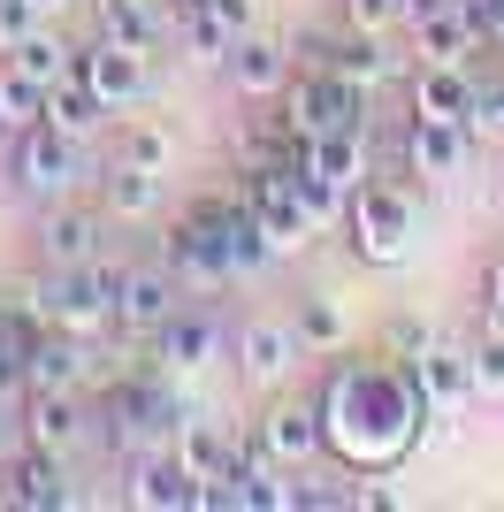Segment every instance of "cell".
<instances>
[{
  "mask_svg": "<svg viewBox=\"0 0 504 512\" xmlns=\"http://www.w3.org/2000/svg\"><path fill=\"white\" fill-rule=\"evenodd\" d=\"M31 23H46V16H31V0H0V54H8Z\"/></svg>",
  "mask_w": 504,
  "mask_h": 512,
  "instance_id": "obj_37",
  "label": "cell"
},
{
  "mask_svg": "<svg viewBox=\"0 0 504 512\" xmlns=\"http://www.w3.org/2000/svg\"><path fill=\"white\" fill-rule=\"evenodd\" d=\"M222 69H230L237 100H283V85H291V46L268 39V31H245V39L222 54Z\"/></svg>",
  "mask_w": 504,
  "mask_h": 512,
  "instance_id": "obj_14",
  "label": "cell"
},
{
  "mask_svg": "<svg viewBox=\"0 0 504 512\" xmlns=\"http://www.w3.org/2000/svg\"><path fill=\"white\" fill-rule=\"evenodd\" d=\"M482 329H504V253L489 260V283H482Z\"/></svg>",
  "mask_w": 504,
  "mask_h": 512,
  "instance_id": "obj_38",
  "label": "cell"
},
{
  "mask_svg": "<svg viewBox=\"0 0 504 512\" xmlns=\"http://www.w3.org/2000/svg\"><path fill=\"white\" fill-rule=\"evenodd\" d=\"M0 497L16 512H69L77 505V490H69V474H62V451H39V444H23V459L0 467Z\"/></svg>",
  "mask_w": 504,
  "mask_h": 512,
  "instance_id": "obj_9",
  "label": "cell"
},
{
  "mask_svg": "<svg viewBox=\"0 0 504 512\" xmlns=\"http://www.w3.org/2000/svg\"><path fill=\"white\" fill-rule=\"evenodd\" d=\"M474 69L466 62H413V77H405V100H413V115H436V123H474Z\"/></svg>",
  "mask_w": 504,
  "mask_h": 512,
  "instance_id": "obj_13",
  "label": "cell"
},
{
  "mask_svg": "<svg viewBox=\"0 0 504 512\" xmlns=\"http://www.w3.org/2000/svg\"><path fill=\"white\" fill-rule=\"evenodd\" d=\"M283 130L291 138H321V130H367V85L336 77V69H291L283 85Z\"/></svg>",
  "mask_w": 504,
  "mask_h": 512,
  "instance_id": "obj_4",
  "label": "cell"
},
{
  "mask_svg": "<svg viewBox=\"0 0 504 512\" xmlns=\"http://www.w3.org/2000/svg\"><path fill=\"white\" fill-rule=\"evenodd\" d=\"M474 398H504V329H482L474 344Z\"/></svg>",
  "mask_w": 504,
  "mask_h": 512,
  "instance_id": "obj_34",
  "label": "cell"
},
{
  "mask_svg": "<svg viewBox=\"0 0 504 512\" xmlns=\"http://www.w3.org/2000/svg\"><path fill=\"white\" fill-rule=\"evenodd\" d=\"M69 62H77V46L54 39V23H31L16 46H8V69H23V77H39V85H54V77H69Z\"/></svg>",
  "mask_w": 504,
  "mask_h": 512,
  "instance_id": "obj_29",
  "label": "cell"
},
{
  "mask_svg": "<svg viewBox=\"0 0 504 512\" xmlns=\"http://www.w3.org/2000/svg\"><path fill=\"white\" fill-rule=\"evenodd\" d=\"M115 161L168 176V161H176V138H168V123H123V130H115Z\"/></svg>",
  "mask_w": 504,
  "mask_h": 512,
  "instance_id": "obj_32",
  "label": "cell"
},
{
  "mask_svg": "<svg viewBox=\"0 0 504 512\" xmlns=\"http://www.w3.org/2000/svg\"><path fill=\"white\" fill-rule=\"evenodd\" d=\"M336 8H344V31H382L390 39L405 23V0H336Z\"/></svg>",
  "mask_w": 504,
  "mask_h": 512,
  "instance_id": "obj_33",
  "label": "cell"
},
{
  "mask_svg": "<svg viewBox=\"0 0 504 512\" xmlns=\"http://www.w3.org/2000/svg\"><path fill=\"white\" fill-rule=\"evenodd\" d=\"M161 260L176 268V283H191V291H222V283L237 276L230 253H222V237H214L207 222H191V214H176V230L161 237Z\"/></svg>",
  "mask_w": 504,
  "mask_h": 512,
  "instance_id": "obj_11",
  "label": "cell"
},
{
  "mask_svg": "<svg viewBox=\"0 0 504 512\" xmlns=\"http://www.w3.org/2000/svg\"><path fill=\"white\" fill-rule=\"evenodd\" d=\"M214 352H222V321H214L207 306H176V314L153 329V367H168V375H199Z\"/></svg>",
  "mask_w": 504,
  "mask_h": 512,
  "instance_id": "obj_12",
  "label": "cell"
},
{
  "mask_svg": "<svg viewBox=\"0 0 504 512\" xmlns=\"http://www.w3.org/2000/svg\"><path fill=\"white\" fill-rule=\"evenodd\" d=\"M260 444H268L275 467H306L321 451V406H275L260 421Z\"/></svg>",
  "mask_w": 504,
  "mask_h": 512,
  "instance_id": "obj_24",
  "label": "cell"
},
{
  "mask_svg": "<svg viewBox=\"0 0 504 512\" xmlns=\"http://www.w3.org/2000/svg\"><path fill=\"white\" fill-rule=\"evenodd\" d=\"M84 77V85L100 92L107 100V115H115V107H138L153 92V77H146V54H138V46H115V39H100V31H92V46H77V62H69Z\"/></svg>",
  "mask_w": 504,
  "mask_h": 512,
  "instance_id": "obj_8",
  "label": "cell"
},
{
  "mask_svg": "<svg viewBox=\"0 0 504 512\" xmlns=\"http://www.w3.org/2000/svg\"><path fill=\"white\" fill-rule=\"evenodd\" d=\"M420 344H428V337H420V329H413V321H390V352H398V360H413V352H420Z\"/></svg>",
  "mask_w": 504,
  "mask_h": 512,
  "instance_id": "obj_40",
  "label": "cell"
},
{
  "mask_svg": "<svg viewBox=\"0 0 504 512\" xmlns=\"http://www.w3.org/2000/svg\"><path fill=\"white\" fill-rule=\"evenodd\" d=\"M39 123H46V85L23 69H0V130L16 138V130H39Z\"/></svg>",
  "mask_w": 504,
  "mask_h": 512,
  "instance_id": "obj_31",
  "label": "cell"
},
{
  "mask_svg": "<svg viewBox=\"0 0 504 512\" xmlns=\"http://www.w3.org/2000/svg\"><path fill=\"white\" fill-rule=\"evenodd\" d=\"M31 16H46V23H54V16H62V0H31Z\"/></svg>",
  "mask_w": 504,
  "mask_h": 512,
  "instance_id": "obj_42",
  "label": "cell"
},
{
  "mask_svg": "<svg viewBox=\"0 0 504 512\" xmlns=\"http://www.w3.org/2000/svg\"><path fill=\"white\" fill-rule=\"evenodd\" d=\"M92 337H69V329H39L31 337V352H23V390H77L84 367H92V352H84Z\"/></svg>",
  "mask_w": 504,
  "mask_h": 512,
  "instance_id": "obj_21",
  "label": "cell"
},
{
  "mask_svg": "<svg viewBox=\"0 0 504 512\" xmlns=\"http://www.w3.org/2000/svg\"><path fill=\"white\" fill-rule=\"evenodd\" d=\"M344 230H352V253L367 268H398L420 237V207L405 192V176H367L352 192V207H344Z\"/></svg>",
  "mask_w": 504,
  "mask_h": 512,
  "instance_id": "obj_3",
  "label": "cell"
},
{
  "mask_svg": "<svg viewBox=\"0 0 504 512\" xmlns=\"http://www.w3.org/2000/svg\"><path fill=\"white\" fill-rule=\"evenodd\" d=\"M314 406H321V444L352 474H390L398 459H413V451L428 444V421H443L405 360L329 367V383H321Z\"/></svg>",
  "mask_w": 504,
  "mask_h": 512,
  "instance_id": "obj_1",
  "label": "cell"
},
{
  "mask_svg": "<svg viewBox=\"0 0 504 512\" xmlns=\"http://www.w3.org/2000/svg\"><path fill=\"white\" fill-rule=\"evenodd\" d=\"M176 268L168 260H146V268H123V283H115V329L107 337H153L168 314H176Z\"/></svg>",
  "mask_w": 504,
  "mask_h": 512,
  "instance_id": "obj_7",
  "label": "cell"
},
{
  "mask_svg": "<svg viewBox=\"0 0 504 512\" xmlns=\"http://www.w3.org/2000/svg\"><path fill=\"white\" fill-rule=\"evenodd\" d=\"M336 505H367V512H390L398 497L382 490V482H359V490H336Z\"/></svg>",
  "mask_w": 504,
  "mask_h": 512,
  "instance_id": "obj_39",
  "label": "cell"
},
{
  "mask_svg": "<svg viewBox=\"0 0 504 512\" xmlns=\"http://www.w3.org/2000/svg\"><path fill=\"white\" fill-rule=\"evenodd\" d=\"M46 123L62 130V138H92V130L107 123V100L84 85L77 69H69V77H54V85H46Z\"/></svg>",
  "mask_w": 504,
  "mask_h": 512,
  "instance_id": "obj_26",
  "label": "cell"
},
{
  "mask_svg": "<svg viewBox=\"0 0 504 512\" xmlns=\"http://www.w3.org/2000/svg\"><path fill=\"white\" fill-rule=\"evenodd\" d=\"M16 436H23V421H8V398H0V467L16 459Z\"/></svg>",
  "mask_w": 504,
  "mask_h": 512,
  "instance_id": "obj_41",
  "label": "cell"
},
{
  "mask_svg": "<svg viewBox=\"0 0 504 512\" xmlns=\"http://www.w3.org/2000/svg\"><path fill=\"white\" fill-rule=\"evenodd\" d=\"M100 237H107V207H46L39 222V253L54 268H77V260H100Z\"/></svg>",
  "mask_w": 504,
  "mask_h": 512,
  "instance_id": "obj_19",
  "label": "cell"
},
{
  "mask_svg": "<svg viewBox=\"0 0 504 512\" xmlns=\"http://www.w3.org/2000/svg\"><path fill=\"white\" fill-rule=\"evenodd\" d=\"M405 31H413V54H420V62H466V69H474V54H482V31L459 16V0L428 8V16L405 23Z\"/></svg>",
  "mask_w": 504,
  "mask_h": 512,
  "instance_id": "obj_23",
  "label": "cell"
},
{
  "mask_svg": "<svg viewBox=\"0 0 504 512\" xmlns=\"http://www.w3.org/2000/svg\"><path fill=\"white\" fill-rule=\"evenodd\" d=\"M8 176H16V192L54 207V199L77 192V176H84V138H62L54 123L16 130V138H8Z\"/></svg>",
  "mask_w": 504,
  "mask_h": 512,
  "instance_id": "obj_6",
  "label": "cell"
},
{
  "mask_svg": "<svg viewBox=\"0 0 504 512\" xmlns=\"http://www.w3.org/2000/svg\"><path fill=\"white\" fill-rule=\"evenodd\" d=\"M298 352H306V344H298V329L291 321H245V329H237V375H245V383H283V375H291L298 367Z\"/></svg>",
  "mask_w": 504,
  "mask_h": 512,
  "instance_id": "obj_17",
  "label": "cell"
},
{
  "mask_svg": "<svg viewBox=\"0 0 504 512\" xmlns=\"http://www.w3.org/2000/svg\"><path fill=\"white\" fill-rule=\"evenodd\" d=\"M92 31L115 46H138V54H153V46L168 39V16H153L146 0H92Z\"/></svg>",
  "mask_w": 504,
  "mask_h": 512,
  "instance_id": "obj_25",
  "label": "cell"
},
{
  "mask_svg": "<svg viewBox=\"0 0 504 512\" xmlns=\"http://www.w3.org/2000/svg\"><path fill=\"white\" fill-rule=\"evenodd\" d=\"M123 505H138V512H191V505H199V482L184 474L176 451H146V459H130Z\"/></svg>",
  "mask_w": 504,
  "mask_h": 512,
  "instance_id": "obj_15",
  "label": "cell"
},
{
  "mask_svg": "<svg viewBox=\"0 0 504 512\" xmlns=\"http://www.w3.org/2000/svg\"><path fill=\"white\" fill-rule=\"evenodd\" d=\"M405 367L420 375V390H428L436 413H466L474 406V344H420Z\"/></svg>",
  "mask_w": 504,
  "mask_h": 512,
  "instance_id": "obj_16",
  "label": "cell"
},
{
  "mask_svg": "<svg viewBox=\"0 0 504 512\" xmlns=\"http://www.w3.org/2000/svg\"><path fill=\"white\" fill-rule=\"evenodd\" d=\"M115 283H123V260H77V268H54L46 283L16 291L23 314L39 329H69V337H107L115 329Z\"/></svg>",
  "mask_w": 504,
  "mask_h": 512,
  "instance_id": "obj_2",
  "label": "cell"
},
{
  "mask_svg": "<svg viewBox=\"0 0 504 512\" xmlns=\"http://www.w3.org/2000/svg\"><path fill=\"white\" fill-rule=\"evenodd\" d=\"M23 444H39V451H77L84 444V406H77V390H23Z\"/></svg>",
  "mask_w": 504,
  "mask_h": 512,
  "instance_id": "obj_20",
  "label": "cell"
},
{
  "mask_svg": "<svg viewBox=\"0 0 504 512\" xmlns=\"http://www.w3.org/2000/svg\"><path fill=\"white\" fill-rule=\"evenodd\" d=\"M237 192H245V207L260 214V230H268V253L283 260V253H306L321 237V222H314V207L298 199V184L275 161H245V176H237Z\"/></svg>",
  "mask_w": 504,
  "mask_h": 512,
  "instance_id": "obj_5",
  "label": "cell"
},
{
  "mask_svg": "<svg viewBox=\"0 0 504 512\" xmlns=\"http://www.w3.org/2000/svg\"><path fill=\"white\" fill-rule=\"evenodd\" d=\"M306 54H314L321 69H336V77L367 85V92H375L382 77H398V54L382 46V31H336V39H306Z\"/></svg>",
  "mask_w": 504,
  "mask_h": 512,
  "instance_id": "obj_18",
  "label": "cell"
},
{
  "mask_svg": "<svg viewBox=\"0 0 504 512\" xmlns=\"http://www.w3.org/2000/svg\"><path fill=\"white\" fill-rule=\"evenodd\" d=\"M214 16H222V31L230 39H245V31H260V0H207Z\"/></svg>",
  "mask_w": 504,
  "mask_h": 512,
  "instance_id": "obj_36",
  "label": "cell"
},
{
  "mask_svg": "<svg viewBox=\"0 0 504 512\" xmlns=\"http://www.w3.org/2000/svg\"><path fill=\"white\" fill-rule=\"evenodd\" d=\"M474 138H504V77H482L474 85Z\"/></svg>",
  "mask_w": 504,
  "mask_h": 512,
  "instance_id": "obj_35",
  "label": "cell"
},
{
  "mask_svg": "<svg viewBox=\"0 0 504 512\" xmlns=\"http://www.w3.org/2000/svg\"><path fill=\"white\" fill-rule=\"evenodd\" d=\"M168 31H176V39L191 46V54H199V62H222V54H230V31H222V16H214L207 0H176V8H168Z\"/></svg>",
  "mask_w": 504,
  "mask_h": 512,
  "instance_id": "obj_30",
  "label": "cell"
},
{
  "mask_svg": "<svg viewBox=\"0 0 504 512\" xmlns=\"http://www.w3.org/2000/svg\"><path fill=\"white\" fill-rule=\"evenodd\" d=\"M168 451L184 459L191 482H222V474L237 467V436H230L222 421H207V413H184V421H176V436H168Z\"/></svg>",
  "mask_w": 504,
  "mask_h": 512,
  "instance_id": "obj_22",
  "label": "cell"
},
{
  "mask_svg": "<svg viewBox=\"0 0 504 512\" xmlns=\"http://www.w3.org/2000/svg\"><path fill=\"white\" fill-rule=\"evenodd\" d=\"M291 329H298V344H306V352H344V344H352V314H344L329 291H306Z\"/></svg>",
  "mask_w": 504,
  "mask_h": 512,
  "instance_id": "obj_28",
  "label": "cell"
},
{
  "mask_svg": "<svg viewBox=\"0 0 504 512\" xmlns=\"http://www.w3.org/2000/svg\"><path fill=\"white\" fill-rule=\"evenodd\" d=\"M100 207H107V222H146V214H161V176L115 161L100 176Z\"/></svg>",
  "mask_w": 504,
  "mask_h": 512,
  "instance_id": "obj_27",
  "label": "cell"
},
{
  "mask_svg": "<svg viewBox=\"0 0 504 512\" xmlns=\"http://www.w3.org/2000/svg\"><path fill=\"white\" fill-rule=\"evenodd\" d=\"M474 161V130L466 123H436V115H405V169L420 184H443Z\"/></svg>",
  "mask_w": 504,
  "mask_h": 512,
  "instance_id": "obj_10",
  "label": "cell"
}]
</instances>
